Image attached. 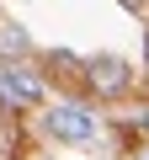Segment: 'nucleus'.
Wrapping results in <instances>:
<instances>
[{"label":"nucleus","instance_id":"1","mask_svg":"<svg viewBox=\"0 0 149 160\" xmlns=\"http://www.w3.org/2000/svg\"><path fill=\"white\" fill-rule=\"evenodd\" d=\"M43 128L59 139V144H91L101 133V118L85 107V102H53L43 112Z\"/></svg>","mask_w":149,"mask_h":160},{"label":"nucleus","instance_id":"2","mask_svg":"<svg viewBox=\"0 0 149 160\" xmlns=\"http://www.w3.org/2000/svg\"><path fill=\"white\" fill-rule=\"evenodd\" d=\"M0 102L6 107H43V75L27 69L22 59L0 64Z\"/></svg>","mask_w":149,"mask_h":160},{"label":"nucleus","instance_id":"3","mask_svg":"<svg viewBox=\"0 0 149 160\" xmlns=\"http://www.w3.org/2000/svg\"><path fill=\"white\" fill-rule=\"evenodd\" d=\"M85 80H91L96 96H123L128 80H133V69H128V59H117V53H96V59H85Z\"/></svg>","mask_w":149,"mask_h":160},{"label":"nucleus","instance_id":"4","mask_svg":"<svg viewBox=\"0 0 149 160\" xmlns=\"http://www.w3.org/2000/svg\"><path fill=\"white\" fill-rule=\"evenodd\" d=\"M27 48H32L27 27H16V22H0V53H6V59H22Z\"/></svg>","mask_w":149,"mask_h":160},{"label":"nucleus","instance_id":"5","mask_svg":"<svg viewBox=\"0 0 149 160\" xmlns=\"http://www.w3.org/2000/svg\"><path fill=\"white\" fill-rule=\"evenodd\" d=\"M117 6H123V11H133V16H138V11H149V0H117Z\"/></svg>","mask_w":149,"mask_h":160},{"label":"nucleus","instance_id":"6","mask_svg":"<svg viewBox=\"0 0 149 160\" xmlns=\"http://www.w3.org/2000/svg\"><path fill=\"white\" fill-rule=\"evenodd\" d=\"M144 69H149V27H144Z\"/></svg>","mask_w":149,"mask_h":160},{"label":"nucleus","instance_id":"7","mask_svg":"<svg viewBox=\"0 0 149 160\" xmlns=\"http://www.w3.org/2000/svg\"><path fill=\"white\" fill-rule=\"evenodd\" d=\"M138 123H144V133H149V112H144V118H138Z\"/></svg>","mask_w":149,"mask_h":160},{"label":"nucleus","instance_id":"8","mask_svg":"<svg viewBox=\"0 0 149 160\" xmlns=\"http://www.w3.org/2000/svg\"><path fill=\"white\" fill-rule=\"evenodd\" d=\"M133 160H149V149H138V155H133Z\"/></svg>","mask_w":149,"mask_h":160}]
</instances>
